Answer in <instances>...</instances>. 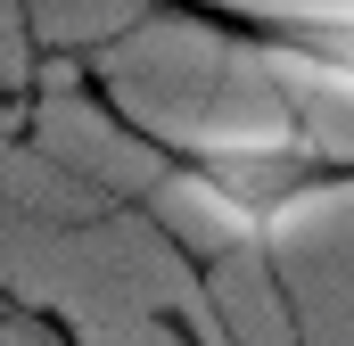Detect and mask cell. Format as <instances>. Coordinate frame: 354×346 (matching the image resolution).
I'll list each match as a JSON object with an SVG mask.
<instances>
[{
    "label": "cell",
    "instance_id": "obj_1",
    "mask_svg": "<svg viewBox=\"0 0 354 346\" xmlns=\"http://www.w3.org/2000/svg\"><path fill=\"white\" fill-rule=\"evenodd\" d=\"M189 181L223 198V215L256 239L264 223H280L305 190H322V157L297 140V132H223L206 149H189Z\"/></svg>",
    "mask_w": 354,
    "mask_h": 346
}]
</instances>
